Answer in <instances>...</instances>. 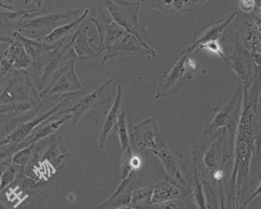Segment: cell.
Instances as JSON below:
<instances>
[{
    "mask_svg": "<svg viewBox=\"0 0 261 209\" xmlns=\"http://www.w3.org/2000/svg\"><path fill=\"white\" fill-rule=\"evenodd\" d=\"M202 69V64L194 55L181 54L158 82L154 97L162 99L178 92L186 81L200 73Z\"/></svg>",
    "mask_w": 261,
    "mask_h": 209,
    "instance_id": "cell-1",
    "label": "cell"
},
{
    "mask_svg": "<svg viewBox=\"0 0 261 209\" xmlns=\"http://www.w3.org/2000/svg\"><path fill=\"white\" fill-rule=\"evenodd\" d=\"M243 92L244 86L241 83H238L234 94L221 107L215 109L208 128L204 132V136H209L220 129H225L228 132L230 139L234 142L237 125L243 109Z\"/></svg>",
    "mask_w": 261,
    "mask_h": 209,
    "instance_id": "cell-2",
    "label": "cell"
},
{
    "mask_svg": "<svg viewBox=\"0 0 261 209\" xmlns=\"http://www.w3.org/2000/svg\"><path fill=\"white\" fill-rule=\"evenodd\" d=\"M83 9H72L63 11H50L44 15L38 16L25 21H22L17 29L21 35L27 38L44 41V39L55 30L58 24L65 22L67 20H73L80 13H83Z\"/></svg>",
    "mask_w": 261,
    "mask_h": 209,
    "instance_id": "cell-3",
    "label": "cell"
},
{
    "mask_svg": "<svg viewBox=\"0 0 261 209\" xmlns=\"http://www.w3.org/2000/svg\"><path fill=\"white\" fill-rule=\"evenodd\" d=\"M76 63V59H71L65 62L54 74L47 86L39 93L40 97H51L54 99H58L60 96L66 98L82 94L79 90L83 89L84 86L75 71Z\"/></svg>",
    "mask_w": 261,
    "mask_h": 209,
    "instance_id": "cell-4",
    "label": "cell"
},
{
    "mask_svg": "<svg viewBox=\"0 0 261 209\" xmlns=\"http://www.w3.org/2000/svg\"><path fill=\"white\" fill-rule=\"evenodd\" d=\"M102 5L117 25L136 37L143 45H148L141 36L139 25V14L143 2H103Z\"/></svg>",
    "mask_w": 261,
    "mask_h": 209,
    "instance_id": "cell-5",
    "label": "cell"
},
{
    "mask_svg": "<svg viewBox=\"0 0 261 209\" xmlns=\"http://www.w3.org/2000/svg\"><path fill=\"white\" fill-rule=\"evenodd\" d=\"M233 21L236 41L251 55L255 65L260 68V21L239 11Z\"/></svg>",
    "mask_w": 261,
    "mask_h": 209,
    "instance_id": "cell-6",
    "label": "cell"
},
{
    "mask_svg": "<svg viewBox=\"0 0 261 209\" xmlns=\"http://www.w3.org/2000/svg\"><path fill=\"white\" fill-rule=\"evenodd\" d=\"M113 83V79L106 81L98 88L84 94L81 98L74 101L73 106L70 107L67 111H60L59 113L67 115L72 121V124L77 123L91 110L98 108L111 100V87Z\"/></svg>",
    "mask_w": 261,
    "mask_h": 209,
    "instance_id": "cell-7",
    "label": "cell"
},
{
    "mask_svg": "<svg viewBox=\"0 0 261 209\" xmlns=\"http://www.w3.org/2000/svg\"><path fill=\"white\" fill-rule=\"evenodd\" d=\"M118 57H157L156 50L149 45H143L140 41L130 34H125L116 43L109 47L102 57L100 67L105 69L107 63Z\"/></svg>",
    "mask_w": 261,
    "mask_h": 209,
    "instance_id": "cell-8",
    "label": "cell"
},
{
    "mask_svg": "<svg viewBox=\"0 0 261 209\" xmlns=\"http://www.w3.org/2000/svg\"><path fill=\"white\" fill-rule=\"evenodd\" d=\"M69 99H71V97L63 98L61 100V102H59L57 106H55L50 110L44 112L41 115H38V116L35 115L31 119L23 121L22 123L17 125V127L12 132H10L4 139L0 140V148H5V146H14V148L16 149V146L19 143L22 142L25 138H28L39 127L40 124H42L43 122L48 120L50 117L58 114L60 112V110L65 106V104L68 102ZM16 152H17V150H16Z\"/></svg>",
    "mask_w": 261,
    "mask_h": 209,
    "instance_id": "cell-9",
    "label": "cell"
},
{
    "mask_svg": "<svg viewBox=\"0 0 261 209\" xmlns=\"http://www.w3.org/2000/svg\"><path fill=\"white\" fill-rule=\"evenodd\" d=\"M227 63L238 77V83L244 87H251L259 77L260 68L252 60L251 55L236 41L232 55L227 59Z\"/></svg>",
    "mask_w": 261,
    "mask_h": 209,
    "instance_id": "cell-10",
    "label": "cell"
},
{
    "mask_svg": "<svg viewBox=\"0 0 261 209\" xmlns=\"http://www.w3.org/2000/svg\"><path fill=\"white\" fill-rule=\"evenodd\" d=\"M159 124L157 119L147 117L133 124L129 130V139L135 143L138 151L151 150L159 148Z\"/></svg>",
    "mask_w": 261,
    "mask_h": 209,
    "instance_id": "cell-11",
    "label": "cell"
},
{
    "mask_svg": "<svg viewBox=\"0 0 261 209\" xmlns=\"http://www.w3.org/2000/svg\"><path fill=\"white\" fill-rule=\"evenodd\" d=\"M151 153H153L163 164V167L167 175L166 180H168L172 184H175L176 186L180 187L181 190L191 193V187L188 185V183L185 180L181 165L176 155L173 154V152L168 148V146L163 142H161L159 148L155 151H151Z\"/></svg>",
    "mask_w": 261,
    "mask_h": 209,
    "instance_id": "cell-12",
    "label": "cell"
},
{
    "mask_svg": "<svg viewBox=\"0 0 261 209\" xmlns=\"http://www.w3.org/2000/svg\"><path fill=\"white\" fill-rule=\"evenodd\" d=\"M140 186H142V181L137 177L136 172H134L125 179L121 180L116 188V191L94 209H113L129 207V200L132 193Z\"/></svg>",
    "mask_w": 261,
    "mask_h": 209,
    "instance_id": "cell-13",
    "label": "cell"
},
{
    "mask_svg": "<svg viewBox=\"0 0 261 209\" xmlns=\"http://www.w3.org/2000/svg\"><path fill=\"white\" fill-rule=\"evenodd\" d=\"M236 13L237 11L230 12L227 16L222 17L221 19L215 21L214 23L208 25L206 29L201 30L199 33L195 34V40L182 51V54L195 55L197 54L198 47L201 44L205 43V42L217 39H224V33L226 29L229 27V24L234 20Z\"/></svg>",
    "mask_w": 261,
    "mask_h": 209,
    "instance_id": "cell-14",
    "label": "cell"
},
{
    "mask_svg": "<svg viewBox=\"0 0 261 209\" xmlns=\"http://www.w3.org/2000/svg\"><path fill=\"white\" fill-rule=\"evenodd\" d=\"M122 97H123V88L121 86V84H117V91L115 98L112 102V106L110 107L107 112H105L102 116V120L100 123V128H99V138H98V143H99V148L101 150L105 149L106 142L109 138V136L111 135L112 131L116 128V124L118 121V116L121 111V103H122Z\"/></svg>",
    "mask_w": 261,
    "mask_h": 209,
    "instance_id": "cell-15",
    "label": "cell"
},
{
    "mask_svg": "<svg viewBox=\"0 0 261 209\" xmlns=\"http://www.w3.org/2000/svg\"><path fill=\"white\" fill-rule=\"evenodd\" d=\"M90 20L92 23H94L95 29L99 34V45H97L99 56L126 34V32L117 25L111 18L96 19L95 17H92Z\"/></svg>",
    "mask_w": 261,
    "mask_h": 209,
    "instance_id": "cell-16",
    "label": "cell"
},
{
    "mask_svg": "<svg viewBox=\"0 0 261 209\" xmlns=\"http://www.w3.org/2000/svg\"><path fill=\"white\" fill-rule=\"evenodd\" d=\"M205 4V0H155L150 2V7L168 16H180L184 14H197Z\"/></svg>",
    "mask_w": 261,
    "mask_h": 209,
    "instance_id": "cell-17",
    "label": "cell"
},
{
    "mask_svg": "<svg viewBox=\"0 0 261 209\" xmlns=\"http://www.w3.org/2000/svg\"><path fill=\"white\" fill-rule=\"evenodd\" d=\"M88 30V25H86L85 29H77L71 45V50L80 64H84L87 61L99 56L97 45L93 44V39L87 34Z\"/></svg>",
    "mask_w": 261,
    "mask_h": 209,
    "instance_id": "cell-18",
    "label": "cell"
},
{
    "mask_svg": "<svg viewBox=\"0 0 261 209\" xmlns=\"http://www.w3.org/2000/svg\"><path fill=\"white\" fill-rule=\"evenodd\" d=\"M191 193L181 190L180 187L172 184L168 180L159 181L153 184V192H151V205L173 201V200H182L186 198Z\"/></svg>",
    "mask_w": 261,
    "mask_h": 209,
    "instance_id": "cell-19",
    "label": "cell"
},
{
    "mask_svg": "<svg viewBox=\"0 0 261 209\" xmlns=\"http://www.w3.org/2000/svg\"><path fill=\"white\" fill-rule=\"evenodd\" d=\"M4 57L9 61L15 71L27 70L33 65V60L25 51L23 45L16 40H14L13 43L9 45V48L5 51Z\"/></svg>",
    "mask_w": 261,
    "mask_h": 209,
    "instance_id": "cell-20",
    "label": "cell"
},
{
    "mask_svg": "<svg viewBox=\"0 0 261 209\" xmlns=\"http://www.w3.org/2000/svg\"><path fill=\"white\" fill-rule=\"evenodd\" d=\"M89 13H90L89 9H85L80 17H76L75 19L70 21V22L55 29L43 42H45V43H47L49 45H54V44L58 43V42H60L61 40L72 35L75 32V29H77L80 27V24L83 22V20H85V18L88 16Z\"/></svg>",
    "mask_w": 261,
    "mask_h": 209,
    "instance_id": "cell-21",
    "label": "cell"
},
{
    "mask_svg": "<svg viewBox=\"0 0 261 209\" xmlns=\"http://www.w3.org/2000/svg\"><path fill=\"white\" fill-rule=\"evenodd\" d=\"M13 39L20 42L21 44L23 45L25 51L28 53V55L30 56V58L33 60V62H35L37 59H39L43 54H45L48 50H51L56 45H49L45 42L43 41H37V40H33L30 38L24 37L23 35H21L19 32L15 31L12 35Z\"/></svg>",
    "mask_w": 261,
    "mask_h": 209,
    "instance_id": "cell-22",
    "label": "cell"
},
{
    "mask_svg": "<svg viewBox=\"0 0 261 209\" xmlns=\"http://www.w3.org/2000/svg\"><path fill=\"white\" fill-rule=\"evenodd\" d=\"M192 174H193V187L191 188V194L193 195L194 203L199 209H209L210 205L206 196L205 185L200 177L198 166L192 161Z\"/></svg>",
    "mask_w": 261,
    "mask_h": 209,
    "instance_id": "cell-23",
    "label": "cell"
},
{
    "mask_svg": "<svg viewBox=\"0 0 261 209\" xmlns=\"http://www.w3.org/2000/svg\"><path fill=\"white\" fill-rule=\"evenodd\" d=\"M151 192H153V184L136 188L130 196L129 207L134 209H148L151 206Z\"/></svg>",
    "mask_w": 261,
    "mask_h": 209,
    "instance_id": "cell-24",
    "label": "cell"
},
{
    "mask_svg": "<svg viewBox=\"0 0 261 209\" xmlns=\"http://www.w3.org/2000/svg\"><path fill=\"white\" fill-rule=\"evenodd\" d=\"M11 159L9 160L8 164L6 165L5 170L2 174V177H0V192L5 191L6 188L11 186L18 179L19 175L23 170L22 166L13 163Z\"/></svg>",
    "mask_w": 261,
    "mask_h": 209,
    "instance_id": "cell-25",
    "label": "cell"
},
{
    "mask_svg": "<svg viewBox=\"0 0 261 209\" xmlns=\"http://www.w3.org/2000/svg\"><path fill=\"white\" fill-rule=\"evenodd\" d=\"M117 128V136L119 140V144L121 148V152H125L127 149L132 148L130 146V139H129V131L127 129V121H126V112L125 110L121 109L119 116H118V121L116 124Z\"/></svg>",
    "mask_w": 261,
    "mask_h": 209,
    "instance_id": "cell-26",
    "label": "cell"
},
{
    "mask_svg": "<svg viewBox=\"0 0 261 209\" xmlns=\"http://www.w3.org/2000/svg\"><path fill=\"white\" fill-rule=\"evenodd\" d=\"M224 39H217V40H211L208 42H205V43L201 44L198 49L197 53H199L200 50H205L209 54H212L214 56H217L219 58H221L222 60H224L225 62H227L228 57L225 55V50H224V46H223V42Z\"/></svg>",
    "mask_w": 261,
    "mask_h": 209,
    "instance_id": "cell-27",
    "label": "cell"
},
{
    "mask_svg": "<svg viewBox=\"0 0 261 209\" xmlns=\"http://www.w3.org/2000/svg\"><path fill=\"white\" fill-rule=\"evenodd\" d=\"M135 153L133 152V149L129 148L125 152L122 153L121 160H120V177L121 180L128 177L130 174L136 172L133 166V158Z\"/></svg>",
    "mask_w": 261,
    "mask_h": 209,
    "instance_id": "cell-28",
    "label": "cell"
},
{
    "mask_svg": "<svg viewBox=\"0 0 261 209\" xmlns=\"http://www.w3.org/2000/svg\"><path fill=\"white\" fill-rule=\"evenodd\" d=\"M35 146L36 144H32L29 146H25V148L19 150L17 153H15L12 157V162L20 165L22 167H25L34 158L35 155Z\"/></svg>",
    "mask_w": 261,
    "mask_h": 209,
    "instance_id": "cell-29",
    "label": "cell"
},
{
    "mask_svg": "<svg viewBox=\"0 0 261 209\" xmlns=\"http://www.w3.org/2000/svg\"><path fill=\"white\" fill-rule=\"evenodd\" d=\"M15 72L16 71L12 68L9 61L4 56L0 57V94H2Z\"/></svg>",
    "mask_w": 261,
    "mask_h": 209,
    "instance_id": "cell-30",
    "label": "cell"
},
{
    "mask_svg": "<svg viewBox=\"0 0 261 209\" xmlns=\"http://www.w3.org/2000/svg\"><path fill=\"white\" fill-rule=\"evenodd\" d=\"M239 12L245 13L251 16L253 19L260 21V3L258 4L255 0H244L238 3Z\"/></svg>",
    "mask_w": 261,
    "mask_h": 209,
    "instance_id": "cell-31",
    "label": "cell"
},
{
    "mask_svg": "<svg viewBox=\"0 0 261 209\" xmlns=\"http://www.w3.org/2000/svg\"><path fill=\"white\" fill-rule=\"evenodd\" d=\"M148 209H186L185 203L182 200H173L151 205Z\"/></svg>",
    "mask_w": 261,
    "mask_h": 209,
    "instance_id": "cell-32",
    "label": "cell"
},
{
    "mask_svg": "<svg viewBox=\"0 0 261 209\" xmlns=\"http://www.w3.org/2000/svg\"><path fill=\"white\" fill-rule=\"evenodd\" d=\"M14 42L13 37H8V36H0V43H7V44H12Z\"/></svg>",
    "mask_w": 261,
    "mask_h": 209,
    "instance_id": "cell-33",
    "label": "cell"
},
{
    "mask_svg": "<svg viewBox=\"0 0 261 209\" xmlns=\"http://www.w3.org/2000/svg\"><path fill=\"white\" fill-rule=\"evenodd\" d=\"M10 159H11V158H10ZM10 159L6 160V161L3 162V163H0V177H2V174H3V172H4V170H5V167H6V165L8 164V162H9Z\"/></svg>",
    "mask_w": 261,
    "mask_h": 209,
    "instance_id": "cell-34",
    "label": "cell"
},
{
    "mask_svg": "<svg viewBox=\"0 0 261 209\" xmlns=\"http://www.w3.org/2000/svg\"><path fill=\"white\" fill-rule=\"evenodd\" d=\"M0 209H9L3 202H0Z\"/></svg>",
    "mask_w": 261,
    "mask_h": 209,
    "instance_id": "cell-35",
    "label": "cell"
},
{
    "mask_svg": "<svg viewBox=\"0 0 261 209\" xmlns=\"http://www.w3.org/2000/svg\"><path fill=\"white\" fill-rule=\"evenodd\" d=\"M113 209H134L132 207H121V208H113Z\"/></svg>",
    "mask_w": 261,
    "mask_h": 209,
    "instance_id": "cell-36",
    "label": "cell"
}]
</instances>
